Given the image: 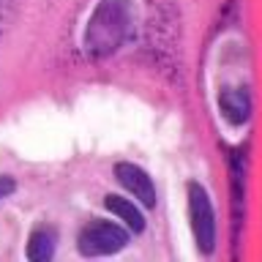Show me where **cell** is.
<instances>
[{"label":"cell","instance_id":"cell-1","mask_svg":"<svg viewBox=\"0 0 262 262\" xmlns=\"http://www.w3.org/2000/svg\"><path fill=\"white\" fill-rule=\"evenodd\" d=\"M134 25V8L128 0H101L85 30V49L90 57H106L118 49Z\"/></svg>","mask_w":262,"mask_h":262},{"label":"cell","instance_id":"cell-6","mask_svg":"<svg viewBox=\"0 0 262 262\" xmlns=\"http://www.w3.org/2000/svg\"><path fill=\"white\" fill-rule=\"evenodd\" d=\"M55 229H49V227H38L36 232L30 235V243H28V257L33 262H47V259H52V254H55Z\"/></svg>","mask_w":262,"mask_h":262},{"label":"cell","instance_id":"cell-7","mask_svg":"<svg viewBox=\"0 0 262 262\" xmlns=\"http://www.w3.org/2000/svg\"><path fill=\"white\" fill-rule=\"evenodd\" d=\"M106 208H110L115 216H120V221H126L128 229H134V232H142L145 229V216L139 213V208L131 200H123V196H106Z\"/></svg>","mask_w":262,"mask_h":262},{"label":"cell","instance_id":"cell-4","mask_svg":"<svg viewBox=\"0 0 262 262\" xmlns=\"http://www.w3.org/2000/svg\"><path fill=\"white\" fill-rule=\"evenodd\" d=\"M115 175H118L120 183L134 194V200H139L145 208H153L156 205V186H153V180L147 178L145 169H139L137 164H118V167H115Z\"/></svg>","mask_w":262,"mask_h":262},{"label":"cell","instance_id":"cell-2","mask_svg":"<svg viewBox=\"0 0 262 262\" xmlns=\"http://www.w3.org/2000/svg\"><path fill=\"white\" fill-rule=\"evenodd\" d=\"M188 216H191L196 246L205 254H210L216 246V213H213L208 191L200 183H188Z\"/></svg>","mask_w":262,"mask_h":262},{"label":"cell","instance_id":"cell-8","mask_svg":"<svg viewBox=\"0 0 262 262\" xmlns=\"http://www.w3.org/2000/svg\"><path fill=\"white\" fill-rule=\"evenodd\" d=\"M14 191V180L11 178H0V200H3V196H8Z\"/></svg>","mask_w":262,"mask_h":262},{"label":"cell","instance_id":"cell-3","mask_svg":"<svg viewBox=\"0 0 262 262\" xmlns=\"http://www.w3.org/2000/svg\"><path fill=\"white\" fill-rule=\"evenodd\" d=\"M126 243H128V232L120 224H112V221H90L79 232V251L85 257L115 254Z\"/></svg>","mask_w":262,"mask_h":262},{"label":"cell","instance_id":"cell-5","mask_svg":"<svg viewBox=\"0 0 262 262\" xmlns=\"http://www.w3.org/2000/svg\"><path fill=\"white\" fill-rule=\"evenodd\" d=\"M219 104H221V112H224V118L229 123H235V126H241V123L249 118V96L243 93V90H224V93L219 96Z\"/></svg>","mask_w":262,"mask_h":262}]
</instances>
